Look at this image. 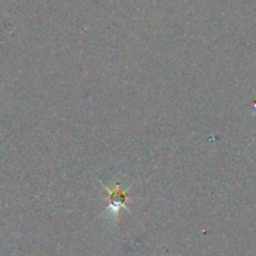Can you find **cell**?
Here are the masks:
<instances>
[{"label":"cell","mask_w":256,"mask_h":256,"mask_svg":"<svg viewBox=\"0 0 256 256\" xmlns=\"http://www.w3.org/2000/svg\"><path fill=\"white\" fill-rule=\"evenodd\" d=\"M110 204L108 206V212H112V215H116L122 208H125V199H126V195L124 192L119 189V186L115 188L114 192H110Z\"/></svg>","instance_id":"cell-1"}]
</instances>
